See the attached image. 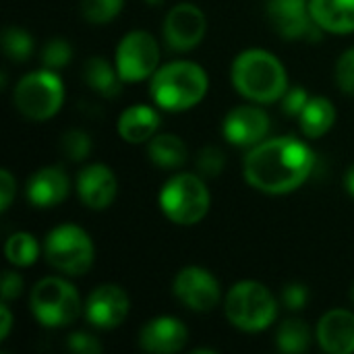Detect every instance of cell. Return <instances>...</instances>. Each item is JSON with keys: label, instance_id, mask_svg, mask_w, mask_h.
<instances>
[{"label": "cell", "instance_id": "6da1fadb", "mask_svg": "<svg viewBox=\"0 0 354 354\" xmlns=\"http://www.w3.org/2000/svg\"><path fill=\"white\" fill-rule=\"evenodd\" d=\"M315 156L295 137H276L253 145L247 153L245 180L268 195H286L297 191L311 176Z\"/></svg>", "mask_w": 354, "mask_h": 354}, {"label": "cell", "instance_id": "7a4b0ae2", "mask_svg": "<svg viewBox=\"0 0 354 354\" xmlns=\"http://www.w3.org/2000/svg\"><path fill=\"white\" fill-rule=\"evenodd\" d=\"M230 77L236 91L257 104L278 102L288 89L284 64L272 52L259 48L241 52L232 62Z\"/></svg>", "mask_w": 354, "mask_h": 354}, {"label": "cell", "instance_id": "3957f363", "mask_svg": "<svg viewBox=\"0 0 354 354\" xmlns=\"http://www.w3.org/2000/svg\"><path fill=\"white\" fill-rule=\"evenodd\" d=\"M209 81L203 66L176 60L160 66L149 83V93L153 102L168 112H183L197 106L207 93Z\"/></svg>", "mask_w": 354, "mask_h": 354}, {"label": "cell", "instance_id": "277c9868", "mask_svg": "<svg viewBox=\"0 0 354 354\" xmlns=\"http://www.w3.org/2000/svg\"><path fill=\"white\" fill-rule=\"evenodd\" d=\"M224 311L234 328L243 332H261L274 324L278 315V303L263 284L245 280L230 288Z\"/></svg>", "mask_w": 354, "mask_h": 354}, {"label": "cell", "instance_id": "5b68a950", "mask_svg": "<svg viewBox=\"0 0 354 354\" xmlns=\"http://www.w3.org/2000/svg\"><path fill=\"white\" fill-rule=\"evenodd\" d=\"M160 207L164 216L178 226L201 222L209 209V191L197 174H176L168 178L160 191Z\"/></svg>", "mask_w": 354, "mask_h": 354}, {"label": "cell", "instance_id": "8992f818", "mask_svg": "<svg viewBox=\"0 0 354 354\" xmlns=\"http://www.w3.org/2000/svg\"><path fill=\"white\" fill-rule=\"evenodd\" d=\"M17 110L29 120L52 118L64 102V85L52 68L25 75L12 93Z\"/></svg>", "mask_w": 354, "mask_h": 354}, {"label": "cell", "instance_id": "52a82bcc", "mask_svg": "<svg viewBox=\"0 0 354 354\" xmlns=\"http://www.w3.org/2000/svg\"><path fill=\"white\" fill-rule=\"evenodd\" d=\"M44 253L54 270L66 276H81L89 272L95 249L83 228L75 224H62L48 232Z\"/></svg>", "mask_w": 354, "mask_h": 354}, {"label": "cell", "instance_id": "ba28073f", "mask_svg": "<svg viewBox=\"0 0 354 354\" xmlns=\"http://www.w3.org/2000/svg\"><path fill=\"white\" fill-rule=\"evenodd\" d=\"M31 311L46 328H64L81 313V299L75 286L62 278H44L31 290Z\"/></svg>", "mask_w": 354, "mask_h": 354}, {"label": "cell", "instance_id": "9c48e42d", "mask_svg": "<svg viewBox=\"0 0 354 354\" xmlns=\"http://www.w3.org/2000/svg\"><path fill=\"white\" fill-rule=\"evenodd\" d=\"M160 64V46L156 37L147 31L127 33L116 48V68L122 81L139 83L158 71Z\"/></svg>", "mask_w": 354, "mask_h": 354}, {"label": "cell", "instance_id": "30bf717a", "mask_svg": "<svg viewBox=\"0 0 354 354\" xmlns=\"http://www.w3.org/2000/svg\"><path fill=\"white\" fill-rule=\"evenodd\" d=\"M207 29L205 15L191 2L172 6L164 19V39L174 52H187L201 44Z\"/></svg>", "mask_w": 354, "mask_h": 354}, {"label": "cell", "instance_id": "8fae6325", "mask_svg": "<svg viewBox=\"0 0 354 354\" xmlns=\"http://www.w3.org/2000/svg\"><path fill=\"white\" fill-rule=\"evenodd\" d=\"M174 297L187 309L205 313L220 303V282L207 270L189 266L174 278Z\"/></svg>", "mask_w": 354, "mask_h": 354}, {"label": "cell", "instance_id": "7c38bea8", "mask_svg": "<svg viewBox=\"0 0 354 354\" xmlns=\"http://www.w3.org/2000/svg\"><path fill=\"white\" fill-rule=\"evenodd\" d=\"M268 15L276 31L288 39H322V27L313 21L307 2L297 0H270Z\"/></svg>", "mask_w": 354, "mask_h": 354}, {"label": "cell", "instance_id": "4fadbf2b", "mask_svg": "<svg viewBox=\"0 0 354 354\" xmlns=\"http://www.w3.org/2000/svg\"><path fill=\"white\" fill-rule=\"evenodd\" d=\"M131 303L127 292L116 284L97 286L85 303V317L93 328L112 330L118 328L129 315Z\"/></svg>", "mask_w": 354, "mask_h": 354}, {"label": "cell", "instance_id": "5bb4252c", "mask_svg": "<svg viewBox=\"0 0 354 354\" xmlns=\"http://www.w3.org/2000/svg\"><path fill=\"white\" fill-rule=\"evenodd\" d=\"M224 137L239 147H253L263 141L270 131V116L257 106H236L222 124Z\"/></svg>", "mask_w": 354, "mask_h": 354}, {"label": "cell", "instance_id": "9a60e30c", "mask_svg": "<svg viewBox=\"0 0 354 354\" xmlns=\"http://www.w3.org/2000/svg\"><path fill=\"white\" fill-rule=\"evenodd\" d=\"M77 193L89 209H106L118 193L114 172L104 164H91L77 176Z\"/></svg>", "mask_w": 354, "mask_h": 354}, {"label": "cell", "instance_id": "2e32d148", "mask_svg": "<svg viewBox=\"0 0 354 354\" xmlns=\"http://www.w3.org/2000/svg\"><path fill=\"white\" fill-rule=\"evenodd\" d=\"M189 332L185 324L176 317H156L147 322L139 334V344L145 353L156 354H172L183 351L187 344Z\"/></svg>", "mask_w": 354, "mask_h": 354}, {"label": "cell", "instance_id": "e0dca14e", "mask_svg": "<svg viewBox=\"0 0 354 354\" xmlns=\"http://www.w3.org/2000/svg\"><path fill=\"white\" fill-rule=\"evenodd\" d=\"M317 342L330 354L354 353V313L346 309L328 311L317 324Z\"/></svg>", "mask_w": 354, "mask_h": 354}, {"label": "cell", "instance_id": "ac0fdd59", "mask_svg": "<svg viewBox=\"0 0 354 354\" xmlns=\"http://www.w3.org/2000/svg\"><path fill=\"white\" fill-rule=\"evenodd\" d=\"M66 195H68V178L56 166H46L37 170L27 183V199L41 209L62 203Z\"/></svg>", "mask_w": 354, "mask_h": 354}, {"label": "cell", "instance_id": "d6986e66", "mask_svg": "<svg viewBox=\"0 0 354 354\" xmlns=\"http://www.w3.org/2000/svg\"><path fill=\"white\" fill-rule=\"evenodd\" d=\"M313 21L330 33H353L354 0H309Z\"/></svg>", "mask_w": 354, "mask_h": 354}, {"label": "cell", "instance_id": "ffe728a7", "mask_svg": "<svg viewBox=\"0 0 354 354\" xmlns=\"http://www.w3.org/2000/svg\"><path fill=\"white\" fill-rule=\"evenodd\" d=\"M160 127V114L145 104H137L122 112L118 120V133L127 143H145L156 137Z\"/></svg>", "mask_w": 354, "mask_h": 354}, {"label": "cell", "instance_id": "44dd1931", "mask_svg": "<svg viewBox=\"0 0 354 354\" xmlns=\"http://www.w3.org/2000/svg\"><path fill=\"white\" fill-rule=\"evenodd\" d=\"M83 79L85 83L104 97H116L120 93V75L106 58L91 56L83 64Z\"/></svg>", "mask_w": 354, "mask_h": 354}, {"label": "cell", "instance_id": "7402d4cb", "mask_svg": "<svg viewBox=\"0 0 354 354\" xmlns=\"http://www.w3.org/2000/svg\"><path fill=\"white\" fill-rule=\"evenodd\" d=\"M334 120H336V108L328 97H322V95L309 97L307 106L299 114L301 129L311 139L324 137L334 127Z\"/></svg>", "mask_w": 354, "mask_h": 354}, {"label": "cell", "instance_id": "603a6c76", "mask_svg": "<svg viewBox=\"0 0 354 354\" xmlns=\"http://www.w3.org/2000/svg\"><path fill=\"white\" fill-rule=\"evenodd\" d=\"M147 156L160 168H178L187 162V145L176 135H156L153 139H149Z\"/></svg>", "mask_w": 354, "mask_h": 354}, {"label": "cell", "instance_id": "cb8c5ba5", "mask_svg": "<svg viewBox=\"0 0 354 354\" xmlns=\"http://www.w3.org/2000/svg\"><path fill=\"white\" fill-rule=\"evenodd\" d=\"M276 344L282 353H305L311 344V332L309 326L301 319H286L278 328Z\"/></svg>", "mask_w": 354, "mask_h": 354}, {"label": "cell", "instance_id": "d4e9b609", "mask_svg": "<svg viewBox=\"0 0 354 354\" xmlns=\"http://www.w3.org/2000/svg\"><path fill=\"white\" fill-rule=\"evenodd\" d=\"M4 253H6V259L12 266L27 268V266L35 263V259L39 255V247H37V243H35V239L31 234L17 232V234L8 236L6 247H4Z\"/></svg>", "mask_w": 354, "mask_h": 354}, {"label": "cell", "instance_id": "484cf974", "mask_svg": "<svg viewBox=\"0 0 354 354\" xmlns=\"http://www.w3.org/2000/svg\"><path fill=\"white\" fill-rule=\"evenodd\" d=\"M4 54L15 62H25L33 52V37L21 27H8L2 35Z\"/></svg>", "mask_w": 354, "mask_h": 354}, {"label": "cell", "instance_id": "4316f807", "mask_svg": "<svg viewBox=\"0 0 354 354\" xmlns=\"http://www.w3.org/2000/svg\"><path fill=\"white\" fill-rule=\"evenodd\" d=\"M122 6L124 0H81V15L93 25H104L110 23Z\"/></svg>", "mask_w": 354, "mask_h": 354}, {"label": "cell", "instance_id": "83f0119b", "mask_svg": "<svg viewBox=\"0 0 354 354\" xmlns=\"http://www.w3.org/2000/svg\"><path fill=\"white\" fill-rule=\"evenodd\" d=\"M73 58V48L66 39L54 37L41 50V62L46 68H62Z\"/></svg>", "mask_w": 354, "mask_h": 354}, {"label": "cell", "instance_id": "f1b7e54d", "mask_svg": "<svg viewBox=\"0 0 354 354\" xmlns=\"http://www.w3.org/2000/svg\"><path fill=\"white\" fill-rule=\"evenodd\" d=\"M62 151L68 160L73 162H81L91 153V139L85 131L73 129L68 133H64L62 137Z\"/></svg>", "mask_w": 354, "mask_h": 354}, {"label": "cell", "instance_id": "f546056e", "mask_svg": "<svg viewBox=\"0 0 354 354\" xmlns=\"http://www.w3.org/2000/svg\"><path fill=\"white\" fill-rule=\"evenodd\" d=\"M195 164H197V170H199L201 176L214 178V176H220V174H222V170H224V166H226V156H224V151H222L220 147L207 145V147H203V149L199 151Z\"/></svg>", "mask_w": 354, "mask_h": 354}, {"label": "cell", "instance_id": "4dcf8cb0", "mask_svg": "<svg viewBox=\"0 0 354 354\" xmlns=\"http://www.w3.org/2000/svg\"><path fill=\"white\" fill-rule=\"evenodd\" d=\"M336 81H338V87L344 93L354 95V48H348L338 58V62H336Z\"/></svg>", "mask_w": 354, "mask_h": 354}, {"label": "cell", "instance_id": "1f68e13d", "mask_svg": "<svg viewBox=\"0 0 354 354\" xmlns=\"http://www.w3.org/2000/svg\"><path fill=\"white\" fill-rule=\"evenodd\" d=\"M307 102H309V95H307L305 87H290L282 95V110L288 116H299L303 112V108L307 106Z\"/></svg>", "mask_w": 354, "mask_h": 354}, {"label": "cell", "instance_id": "d6a6232c", "mask_svg": "<svg viewBox=\"0 0 354 354\" xmlns=\"http://www.w3.org/2000/svg\"><path fill=\"white\" fill-rule=\"evenodd\" d=\"M68 348L79 354H97L102 353V344L95 340V336L85 332H75L68 336Z\"/></svg>", "mask_w": 354, "mask_h": 354}, {"label": "cell", "instance_id": "836d02e7", "mask_svg": "<svg viewBox=\"0 0 354 354\" xmlns=\"http://www.w3.org/2000/svg\"><path fill=\"white\" fill-rule=\"evenodd\" d=\"M282 301H284V305H286L288 309L299 311V309H303V307L307 305V301H309V290H307V286H303V284H288V286L282 290Z\"/></svg>", "mask_w": 354, "mask_h": 354}, {"label": "cell", "instance_id": "e575fe53", "mask_svg": "<svg viewBox=\"0 0 354 354\" xmlns=\"http://www.w3.org/2000/svg\"><path fill=\"white\" fill-rule=\"evenodd\" d=\"M23 290V278L17 272H4L2 276V299L10 301L17 299Z\"/></svg>", "mask_w": 354, "mask_h": 354}, {"label": "cell", "instance_id": "d590c367", "mask_svg": "<svg viewBox=\"0 0 354 354\" xmlns=\"http://www.w3.org/2000/svg\"><path fill=\"white\" fill-rule=\"evenodd\" d=\"M15 178H12V174L8 172V170H2L0 172V195H2V205H0V209L2 212H6L8 207H10V201H12V197H15Z\"/></svg>", "mask_w": 354, "mask_h": 354}, {"label": "cell", "instance_id": "8d00e7d4", "mask_svg": "<svg viewBox=\"0 0 354 354\" xmlns=\"http://www.w3.org/2000/svg\"><path fill=\"white\" fill-rule=\"evenodd\" d=\"M0 315H2V328H0V340H6L8 332H10V322H12V315L8 311V305L4 303L0 307Z\"/></svg>", "mask_w": 354, "mask_h": 354}, {"label": "cell", "instance_id": "74e56055", "mask_svg": "<svg viewBox=\"0 0 354 354\" xmlns=\"http://www.w3.org/2000/svg\"><path fill=\"white\" fill-rule=\"evenodd\" d=\"M344 187H346V191L354 197V166L348 168V172H346V176H344Z\"/></svg>", "mask_w": 354, "mask_h": 354}, {"label": "cell", "instance_id": "f35d334b", "mask_svg": "<svg viewBox=\"0 0 354 354\" xmlns=\"http://www.w3.org/2000/svg\"><path fill=\"white\" fill-rule=\"evenodd\" d=\"M147 2H149V4H160L162 0H147Z\"/></svg>", "mask_w": 354, "mask_h": 354}, {"label": "cell", "instance_id": "ab89813d", "mask_svg": "<svg viewBox=\"0 0 354 354\" xmlns=\"http://www.w3.org/2000/svg\"><path fill=\"white\" fill-rule=\"evenodd\" d=\"M351 297H353V303H354V286H353V292H351Z\"/></svg>", "mask_w": 354, "mask_h": 354}, {"label": "cell", "instance_id": "60d3db41", "mask_svg": "<svg viewBox=\"0 0 354 354\" xmlns=\"http://www.w3.org/2000/svg\"><path fill=\"white\" fill-rule=\"evenodd\" d=\"M297 2H307L309 4V0H297Z\"/></svg>", "mask_w": 354, "mask_h": 354}]
</instances>
